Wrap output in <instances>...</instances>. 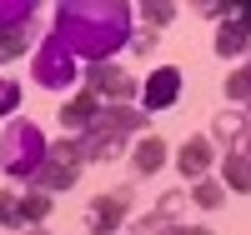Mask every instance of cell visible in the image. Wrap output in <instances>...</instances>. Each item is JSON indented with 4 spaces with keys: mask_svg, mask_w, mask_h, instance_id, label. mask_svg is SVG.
Returning a JSON list of instances; mask_svg holds the SVG:
<instances>
[{
    "mask_svg": "<svg viewBox=\"0 0 251 235\" xmlns=\"http://www.w3.org/2000/svg\"><path fill=\"white\" fill-rule=\"evenodd\" d=\"M80 165H86V155H80V140H75V135L55 140L50 155H46V165L30 175V190H40V195H50V190H71L75 175H80Z\"/></svg>",
    "mask_w": 251,
    "mask_h": 235,
    "instance_id": "cell-5",
    "label": "cell"
},
{
    "mask_svg": "<svg viewBox=\"0 0 251 235\" xmlns=\"http://www.w3.org/2000/svg\"><path fill=\"white\" fill-rule=\"evenodd\" d=\"M30 235H46V230H30Z\"/></svg>",
    "mask_w": 251,
    "mask_h": 235,
    "instance_id": "cell-27",
    "label": "cell"
},
{
    "mask_svg": "<svg viewBox=\"0 0 251 235\" xmlns=\"http://www.w3.org/2000/svg\"><path fill=\"white\" fill-rule=\"evenodd\" d=\"M141 20H146V25H171V20H176V5H171V0H156V5L146 0V5H141Z\"/></svg>",
    "mask_w": 251,
    "mask_h": 235,
    "instance_id": "cell-21",
    "label": "cell"
},
{
    "mask_svg": "<svg viewBox=\"0 0 251 235\" xmlns=\"http://www.w3.org/2000/svg\"><path fill=\"white\" fill-rule=\"evenodd\" d=\"M181 210H186V190H166V195L156 200V210H151V215H161L166 225H181V220H176Z\"/></svg>",
    "mask_w": 251,
    "mask_h": 235,
    "instance_id": "cell-20",
    "label": "cell"
},
{
    "mask_svg": "<svg viewBox=\"0 0 251 235\" xmlns=\"http://www.w3.org/2000/svg\"><path fill=\"white\" fill-rule=\"evenodd\" d=\"M25 50H30V25L0 35V65H5V60H15V55H25Z\"/></svg>",
    "mask_w": 251,
    "mask_h": 235,
    "instance_id": "cell-19",
    "label": "cell"
},
{
    "mask_svg": "<svg viewBox=\"0 0 251 235\" xmlns=\"http://www.w3.org/2000/svg\"><path fill=\"white\" fill-rule=\"evenodd\" d=\"M176 165H181L186 180H201L206 170L216 165V145H211V135H191V140L176 150Z\"/></svg>",
    "mask_w": 251,
    "mask_h": 235,
    "instance_id": "cell-9",
    "label": "cell"
},
{
    "mask_svg": "<svg viewBox=\"0 0 251 235\" xmlns=\"http://www.w3.org/2000/svg\"><path fill=\"white\" fill-rule=\"evenodd\" d=\"M10 110H20V80L0 75V115H10Z\"/></svg>",
    "mask_w": 251,
    "mask_h": 235,
    "instance_id": "cell-23",
    "label": "cell"
},
{
    "mask_svg": "<svg viewBox=\"0 0 251 235\" xmlns=\"http://www.w3.org/2000/svg\"><path fill=\"white\" fill-rule=\"evenodd\" d=\"M246 135H251V125L241 120V110H226V115H216V125H211V145L221 140L226 150H231L236 140H246Z\"/></svg>",
    "mask_w": 251,
    "mask_h": 235,
    "instance_id": "cell-14",
    "label": "cell"
},
{
    "mask_svg": "<svg viewBox=\"0 0 251 235\" xmlns=\"http://www.w3.org/2000/svg\"><path fill=\"white\" fill-rule=\"evenodd\" d=\"M75 75H80V60L60 45L55 35H46L35 45V55H30V80L40 85V90H71Z\"/></svg>",
    "mask_w": 251,
    "mask_h": 235,
    "instance_id": "cell-4",
    "label": "cell"
},
{
    "mask_svg": "<svg viewBox=\"0 0 251 235\" xmlns=\"http://www.w3.org/2000/svg\"><path fill=\"white\" fill-rule=\"evenodd\" d=\"M0 225H5V230L20 225V195H15V190H0Z\"/></svg>",
    "mask_w": 251,
    "mask_h": 235,
    "instance_id": "cell-22",
    "label": "cell"
},
{
    "mask_svg": "<svg viewBox=\"0 0 251 235\" xmlns=\"http://www.w3.org/2000/svg\"><path fill=\"white\" fill-rule=\"evenodd\" d=\"M86 90H91L100 105H126V100L141 95V85H136L131 70H121V65H111V60H100V65L86 70Z\"/></svg>",
    "mask_w": 251,
    "mask_h": 235,
    "instance_id": "cell-6",
    "label": "cell"
},
{
    "mask_svg": "<svg viewBox=\"0 0 251 235\" xmlns=\"http://www.w3.org/2000/svg\"><path fill=\"white\" fill-rule=\"evenodd\" d=\"M126 210H131V185L111 190V195H96V200H91V210H86V225H91L96 235H111V230H121Z\"/></svg>",
    "mask_w": 251,
    "mask_h": 235,
    "instance_id": "cell-7",
    "label": "cell"
},
{
    "mask_svg": "<svg viewBox=\"0 0 251 235\" xmlns=\"http://www.w3.org/2000/svg\"><path fill=\"white\" fill-rule=\"evenodd\" d=\"M251 45V30L241 25V20H226V25L216 30V55H226V60H231V55H241Z\"/></svg>",
    "mask_w": 251,
    "mask_h": 235,
    "instance_id": "cell-15",
    "label": "cell"
},
{
    "mask_svg": "<svg viewBox=\"0 0 251 235\" xmlns=\"http://www.w3.org/2000/svg\"><path fill=\"white\" fill-rule=\"evenodd\" d=\"M241 120H246V125H251V100H246V110H241Z\"/></svg>",
    "mask_w": 251,
    "mask_h": 235,
    "instance_id": "cell-26",
    "label": "cell"
},
{
    "mask_svg": "<svg viewBox=\"0 0 251 235\" xmlns=\"http://www.w3.org/2000/svg\"><path fill=\"white\" fill-rule=\"evenodd\" d=\"M131 165H136V175H156V170L166 165V140H156V135L136 140V150H131Z\"/></svg>",
    "mask_w": 251,
    "mask_h": 235,
    "instance_id": "cell-12",
    "label": "cell"
},
{
    "mask_svg": "<svg viewBox=\"0 0 251 235\" xmlns=\"http://www.w3.org/2000/svg\"><path fill=\"white\" fill-rule=\"evenodd\" d=\"M146 130V110H131V105H100V115L80 140V155L86 160H116L126 150V135Z\"/></svg>",
    "mask_w": 251,
    "mask_h": 235,
    "instance_id": "cell-2",
    "label": "cell"
},
{
    "mask_svg": "<svg viewBox=\"0 0 251 235\" xmlns=\"http://www.w3.org/2000/svg\"><path fill=\"white\" fill-rule=\"evenodd\" d=\"M166 235H211V230H206V225H171Z\"/></svg>",
    "mask_w": 251,
    "mask_h": 235,
    "instance_id": "cell-25",
    "label": "cell"
},
{
    "mask_svg": "<svg viewBox=\"0 0 251 235\" xmlns=\"http://www.w3.org/2000/svg\"><path fill=\"white\" fill-rule=\"evenodd\" d=\"M186 200H196L201 210H221V205H226V185H221V180H211V175H201L191 190H186Z\"/></svg>",
    "mask_w": 251,
    "mask_h": 235,
    "instance_id": "cell-16",
    "label": "cell"
},
{
    "mask_svg": "<svg viewBox=\"0 0 251 235\" xmlns=\"http://www.w3.org/2000/svg\"><path fill=\"white\" fill-rule=\"evenodd\" d=\"M35 25V0H0V35Z\"/></svg>",
    "mask_w": 251,
    "mask_h": 235,
    "instance_id": "cell-13",
    "label": "cell"
},
{
    "mask_svg": "<svg viewBox=\"0 0 251 235\" xmlns=\"http://www.w3.org/2000/svg\"><path fill=\"white\" fill-rule=\"evenodd\" d=\"M96 115H100V100L91 90H75L66 105H60V125H66V135H86L91 125H96Z\"/></svg>",
    "mask_w": 251,
    "mask_h": 235,
    "instance_id": "cell-10",
    "label": "cell"
},
{
    "mask_svg": "<svg viewBox=\"0 0 251 235\" xmlns=\"http://www.w3.org/2000/svg\"><path fill=\"white\" fill-rule=\"evenodd\" d=\"M226 100H236V105H246V100H251V60H246L241 70L226 75Z\"/></svg>",
    "mask_w": 251,
    "mask_h": 235,
    "instance_id": "cell-18",
    "label": "cell"
},
{
    "mask_svg": "<svg viewBox=\"0 0 251 235\" xmlns=\"http://www.w3.org/2000/svg\"><path fill=\"white\" fill-rule=\"evenodd\" d=\"M156 40H161L156 30H136V35H131V45H136V50L146 55V50H156Z\"/></svg>",
    "mask_w": 251,
    "mask_h": 235,
    "instance_id": "cell-24",
    "label": "cell"
},
{
    "mask_svg": "<svg viewBox=\"0 0 251 235\" xmlns=\"http://www.w3.org/2000/svg\"><path fill=\"white\" fill-rule=\"evenodd\" d=\"M176 95H181V70L176 65L151 70V80L141 85V105L146 110H166V105H176Z\"/></svg>",
    "mask_w": 251,
    "mask_h": 235,
    "instance_id": "cell-8",
    "label": "cell"
},
{
    "mask_svg": "<svg viewBox=\"0 0 251 235\" xmlns=\"http://www.w3.org/2000/svg\"><path fill=\"white\" fill-rule=\"evenodd\" d=\"M50 215V195H40V190H25L20 195V225H35Z\"/></svg>",
    "mask_w": 251,
    "mask_h": 235,
    "instance_id": "cell-17",
    "label": "cell"
},
{
    "mask_svg": "<svg viewBox=\"0 0 251 235\" xmlns=\"http://www.w3.org/2000/svg\"><path fill=\"white\" fill-rule=\"evenodd\" d=\"M50 35L75 60L100 65V60H111L116 50L131 45L136 10L121 5V0H66V5H55V30Z\"/></svg>",
    "mask_w": 251,
    "mask_h": 235,
    "instance_id": "cell-1",
    "label": "cell"
},
{
    "mask_svg": "<svg viewBox=\"0 0 251 235\" xmlns=\"http://www.w3.org/2000/svg\"><path fill=\"white\" fill-rule=\"evenodd\" d=\"M221 185L226 190H251V135L236 140L231 150L221 155Z\"/></svg>",
    "mask_w": 251,
    "mask_h": 235,
    "instance_id": "cell-11",
    "label": "cell"
},
{
    "mask_svg": "<svg viewBox=\"0 0 251 235\" xmlns=\"http://www.w3.org/2000/svg\"><path fill=\"white\" fill-rule=\"evenodd\" d=\"M46 155H50V140L35 120H10L5 125V135H0V170L10 180H30L46 165Z\"/></svg>",
    "mask_w": 251,
    "mask_h": 235,
    "instance_id": "cell-3",
    "label": "cell"
}]
</instances>
